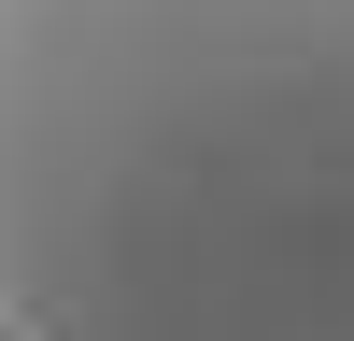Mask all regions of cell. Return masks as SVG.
I'll return each instance as SVG.
<instances>
[{
  "label": "cell",
  "mask_w": 354,
  "mask_h": 341,
  "mask_svg": "<svg viewBox=\"0 0 354 341\" xmlns=\"http://www.w3.org/2000/svg\"><path fill=\"white\" fill-rule=\"evenodd\" d=\"M0 341H354V0H0Z\"/></svg>",
  "instance_id": "obj_1"
}]
</instances>
